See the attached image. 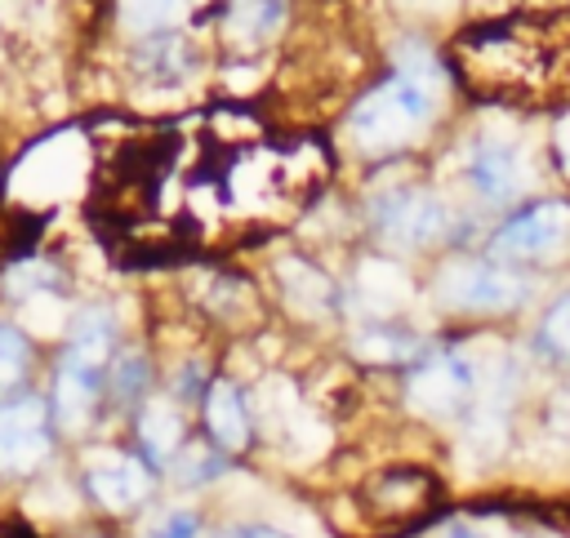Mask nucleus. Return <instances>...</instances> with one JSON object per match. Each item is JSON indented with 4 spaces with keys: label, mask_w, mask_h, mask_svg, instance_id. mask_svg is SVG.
<instances>
[{
    "label": "nucleus",
    "mask_w": 570,
    "mask_h": 538,
    "mask_svg": "<svg viewBox=\"0 0 570 538\" xmlns=\"http://www.w3.org/2000/svg\"><path fill=\"white\" fill-rule=\"evenodd\" d=\"M450 76L423 40H401L392 49V76L374 84L347 116V138L365 156H387L410 147L436 120Z\"/></svg>",
    "instance_id": "1"
},
{
    "label": "nucleus",
    "mask_w": 570,
    "mask_h": 538,
    "mask_svg": "<svg viewBox=\"0 0 570 538\" xmlns=\"http://www.w3.org/2000/svg\"><path fill=\"white\" fill-rule=\"evenodd\" d=\"M463 178L468 187L490 200V205H508L525 191V178H530V165H525V151L512 133H499V129H481L468 147H463Z\"/></svg>",
    "instance_id": "2"
},
{
    "label": "nucleus",
    "mask_w": 570,
    "mask_h": 538,
    "mask_svg": "<svg viewBox=\"0 0 570 538\" xmlns=\"http://www.w3.org/2000/svg\"><path fill=\"white\" fill-rule=\"evenodd\" d=\"M525 280L494 262H450L436 276V302L450 311H508L525 298Z\"/></svg>",
    "instance_id": "3"
},
{
    "label": "nucleus",
    "mask_w": 570,
    "mask_h": 538,
    "mask_svg": "<svg viewBox=\"0 0 570 538\" xmlns=\"http://www.w3.org/2000/svg\"><path fill=\"white\" fill-rule=\"evenodd\" d=\"M570 245V205L566 200H539L512 222H503L490 240L494 258H534L548 262Z\"/></svg>",
    "instance_id": "4"
},
{
    "label": "nucleus",
    "mask_w": 570,
    "mask_h": 538,
    "mask_svg": "<svg viewBox=\"0 0 570 538\" xmlns=\"http://www.w3.org/2000/svg\"><path fill=\"white\" fill-rule=\"evenodd\" d=\"M49 405L36 396L0 405V476H27L49 458Z\"/></svg>",
    "instance_id": "5"
},
{
    "label": "nucleus",
    "mask_w": 570,
    "mask_h": 538,
    "mask_svg": "<svg viewBox=\"0 0 570 538\" xmlns=\"http://www.w3.org/2000/svg\"><path fill=\"white\" fill-rule=\"evenodd\" d=\"M374 218L383 240H392L396 249H419L450 231V209L432 191H387L374 205Z\"/></svg>",
    "instance_id": "6"
},
{
    "label": "nucleus",
    "mask_w": 570,
    "mask_h": 538,
    "mask_svg": "<svg viewBox=\"0 0 570 538\" xmlns=\"http://www.w3.org/2000/svg\"><path fill=\"white\" fill-rule=\"evenodd\" d=\"M102 382H107V365L102 360H85L76 351H62L58 360V378H53V422L62 431H80L89 418H94V405L102 396Z\"/></svg>",
    "instance_id": "7"
},
{
    "label": "nucleus",
    "mask_w": 570,
    "mask_h": 538,
    "mask_svg": "<svg viewBox=\"0 0 570 538\" xmlns=\"http://www.w3.org/2000/svg\"><path fill=\"white\" fill-rule=\"evenodd\" d=\"M85 485L107 511H129L151 494V471L142 458L120 449H98L85 462Z\"/></svg>",
    "instance_id": "8"
},
{
    "label": "nucleus",
    "mask_w": 570,
    "mask_h": 538,
    "mask_svg": "<svg viewBox=\"0 0 570 538\" xmlns=\"http://www.w3.org/2000/svg\"><path fill=\"white\" fill-rule=\"evenodd\" d=\"M472 391H476V365H472L468 356H459V351L428 360V365L410 378V405H414L419 414H432V418L454 414Z\"/></svg>",
    "instance_id": "9"
},
{
    "label": "nucleus",
    "mask_w": 570,
    "mask_h": 538,
    "mask_svg": "<svg viewBox=\"0 0 570 538\" xmlns=\"http://www.w3.org/2000/svg\"><path fill=\"white\" fill-rule=\"evenodd\" d=\"M539 53H543L539 44H525L512 31H499V27L494 31H476L468 40V62L490 80H534L539 67H543Z\"/></svg>",
    "instance_id": "10"
},
{
    "label": "nucleus",
    "mask_w": 570,
    "mask_h": 538,
    "mask_svg": "<svg viewBox=\"0 0 570 538\" xmlns=\"http://www.w3.org/2000/svg\"><path fill=\"white\" fill-rule=\"evenodd\" d=\"M414 285H410V271L392 258H365L356 267V298L365 311L374 316H387V311H401L410 302Z\"/></svg>",
    "instance_id": "11"
},
{
    "label": "nucleus",
    "mask_w": 570,
    "mask_h": 538,
    "mask_svg": "<svg viewBox=\"0 0 570 538\" xmlns=\"http://www.w3.org/2000/svg\"><path fill=\"white\" fill-rule=\"evenodd\" d=\"M503 409L508 405H499V400H476L468 431H463V445H459V462L485 467L503 454V440H508V414Z\"/></svg>",
    "instance_id": "12"
},
{
    "label": "nucleus",
    "mask_w": 570,
    "mask_h": 538,
    "mask_svg": "<svg viewBox=\"0 0 570 538\" xmlns=\"http://www.w3.org/2000/svg\"><path fill=\"white\" fill-rule=\"evenodd\" d=\"M254 418H258V427H263L267 436L285 440V436L303 422V405H298L294 382L281 378V373H276V378H263L258 391H254Z\"/></svg>",
    "instance_id": "13"
},
{
    "label": "nucleus",
    "mask_w": 570,
    "mask_h": 538,
    "mask_svg": "<svg viewBox=\"0 0 570 538\" xmlns=\"http://www.w3.org/2000/svg\"><path fill=\"white\" fill-rule=\"evenodd\" d=\"M205 422H209L214 445H223V449H240L249 440V414L232 382H214L205 391Z\"/></svg>",
    "instance_id": "14"
},
{
    "label": "nucleus",
    "mask_w": 570,
    "mask_h": 538,
    "mask_svg": "<svg viewBox=\"0 0 570 538\" xmlns=\"http://www.w3.org/2000/svg\"><path fill=\"white\" fill-rule=\"evenodd\" d=\"M138 440L151 462H169L183 445V414L169 400H147L138 414Z\"/></svg>",
    "instance_id": "15"
},
{
    "label": "nucleus",
    "mask_w": 570,
    "mask_h": 538,
    "mask_svg": "<svg viewBox=\"0 0 570 538\" xmlns=\"http://www.w3.org/2000/svg\"><path fill=\"white\" fill-rule=\"evenodd\" d=\"M276 276H281V289H285V298H289V307L294 311H303V316H321L325 307H330V280L312 267V262H303V258H281L276 262Z\"/></svg>",
    "instance_id": "16"
},
{
    "label": "nucleus",
    "mask_w": 570,
    "mask_h": 538,
    "mask_svg": "<svg viewBox=\"0 0 570 538\" xmlns=\"http://www.w3.org/2000/svg\"><path fill=\"white\" fill-rule=\"evenodd\" d=\"M285 0H227V36L240 44H263L281 31Z\"/></svg>",
    "instance_id": "17"
},
{
    "label": "nucleus",
    "mask_w": 570,
    "mask_h": 538,
    "mask_svg": "<svg viewBox=\"0 0 570 538\" xmlns=\"http://www.w3.org/2000/svg\"><path fill=\"white\" fill-rule=\"evenodd\" d=\"M111 342H116V316L107 307H85L76 320H71V338H67V351L85 356V360H102L111 356Z\"/></svg>",
    "instance_id": "18"
},
{
    "label": "nucleus",
    "mask_w": 570,
    "mask_h": 538,
    "mask_svg": "<svg viewBox=\"0 0 570 538\" xmlns=\"http://www.w3.org/2000/svg\"><path fill=\"white\" fill-rule=\"evenodd\" d=\"M18 316H22V325L36 329V333H62V329H67V307H62V293H58V289L22 298V302H18Z\"/></svg>",
    "instance_id": "19"
},
{
    "label": "nucleus",
    "mask_w": 570,
    "mask_h": 538,
    "mask_svg": "<svg viewBox=\"0 0 570 538\" xmlns=\"http://www.w3.org/2000/svg\"><path fill=\"white\" fill-rule=\"evenodd\" d=\"M4 289H9L13 302H22V298H31V293L58 289V271H53L49 262H18V267L4 271Z\"/></svg>",
    "instance_id": "20"
},
{
    "label": "nucleus",
    "mask_w": 570,
    "mask_h": 538,
    "mask_svg": "<svg viewBox=\"0 0 570 538\" xmlns=\"http://www.w3.org/2000/svg\"><path fill=\"white\" fill-rule=\"evenodd\" d=\"M31 365V342L22 338L18 325L0 320V387H13Z\"/></svg>",
    "instance_id": "21"
},
{
    "label": "nucleus",
    "mask_w": 570,
    "mask_h": 538,
    "mask_svg": "<svg viewBox=\"0 0 570 538\" xmlns=\"http://www.w3.org/2000/svg\"><path fill=\"white\" fill-rule=\"evenodd\" d=\"M352 351L365 356V360H410L414 356V342L410 338H396L392 329H365L361 338H352Z\"/></svg>",
    "instance_id": "22"
},
{
    "label": "nucleus",
    "mask_w": 570,
    "mask_h": 538,
    "mask_svg": "<svg viewBox=\"0 0 570 538\" xmlns=\"http://www.w3.org/2000/svg\"><path fill=\"white\" fill-rule=\"evenodd\" d=\"M325 449H330V427L316 422V418H307V414H303V422L285 436V454L298 458V462H312V458H321Z\"/></svg>",
    "instance_id": "23"
},
{
    "label": "nucleus",
    "mask_w": 570,
    "mask_h": 538,
    "mask_svg": "<svg viewBox=\"0 0 570 538\" xmlns=\"http://www.w3.org/2000/svg\"><path fill=\"white\" fill-rule=\"evenodd\" d=\"M191 0H125L129 9V22L138 31H160V27H174V18L187 9Z\"/></svg>",
    "instance_id": "24"
},
{
    "label": "nucleus",
    "mask_w": 570,
    "mask_h": 538,
    "mask_svg": "<svg viewBox=\"0 0 570 538\" xmlns=\"http://www.w3.org/2000/svg\"><path fill=\"white\" fill-rule=\"evenodd\" d=\"M147 387V356L142 351H125L116 365H111V391L120 400H138Z\"/></svg>",
    "instance_id": "25"
},
{
    "label": "nucleus",
    "mask_w": 570,
    "mask_h": 538,
    "mask_svg": "<svg viewBox=\"0 0 570 538\" xmlns=\"http://www.w3.org/2000/svg\"><path fill=\"white\" fill-rule=\"evenodd\" d=\"M218 471H223V458L214 449H183V458L174 462L178 485H209Z\"/></svg>",
    "instance_id": "26"
},
{
    "label": "nucleus",
    "mask_w": 570,
    "mask_h": 538,
    "mask_svg": "<svg viewBox=\"0 0 570 538\" xmlns=\"http://www.w3.org/2000/svg\"><path fill=\"white\" fill-rule=\"evenodd\" d=\"M543 342H548L557 356L570 360V293L548 311V320H543Z\"/></svg>",
    "instance_id": "27"
},
{
    "label": "nucleus",
    "mask_w": 570,
    "mask_h": 538,
    "mask_svg": "<svg viewBox=\"0 0 570 538\" xmlns=\"http://www.w3.org/2000/svg\"><path fill=\"white\" fill-rule=\"evenodd\" d=\"M196 534H200V520H196V511H187V507L165 511V516L147 529V538H196Z\"/></svg>",
    "instance_id": "28"
},
{
    "label": "nucleus",
    "mask_w": 570,
    "mask_h": 538,
    "mask_svg": "<svg viewBox=\"0 0 570 538\" xmlns=\"http://www.w3.org/2000/svg\"><path fill=\"white\" fill-rule=\"evenodd\" d=\"M557 151H561V165H566V173H570V111L557 120Z\"/></svg>",
    "instance_id": "29"
},
{
    "label": "nucleus",
    "mask_w": 570,
    "mask_h": 538,
    "mask_svg": "<svg viewBox=\"0 0 570 538\" xmlns=\"http://www.w3.org/2000/svg\"><path fill=\"white\" fill-rule=\"evenodd\" d=\"M245 538H289L285 529H276V525H254V529H240Z\"/></svg>",
    "instance_id": "30"
},
{
    "label": "nucleus",
    "mask_w": 570,
    "mask_h": 538,
    "mask_svg": "<svg viewBox=\"0 0 570 538\" xmlns=\"http://www.w3.org/2000/svg\"><path fill=\"white\" fill-rule=\"evenodd\" d=\"M445 538H481L476 529H468V525H450V534Z\"/></svg>",
    "instance_id": "31"
},
{
    "label": "nucleus",
    "mask_w": 570,
    "mask_h": 538,
    "mask_svg": "<svg viewBox=\"0 0 570 538\" xmlns=\"http://www.w3.org/2000/svg\"><path fill=\"white\" fill-rule=\"evenodd\" d=\"M410 4H419V9H445V4H454V0H410Z\"/></svg>",
    "instance_id": "32"
},
{
    "label": "nucleus",
    "mask_w": 570,
    "mask_h": 538,
    "mask_svg": "<svg viewBox=\"0 0 570 538\" xmlns=\"http://www.w3.org/2000/svg\"><path fill=\"white\" fill-rule=\"evenodd\" d=\"M227 538H245V534H227Z\"/></svg>",
    "instance_id": "33"
}]
</instances>
